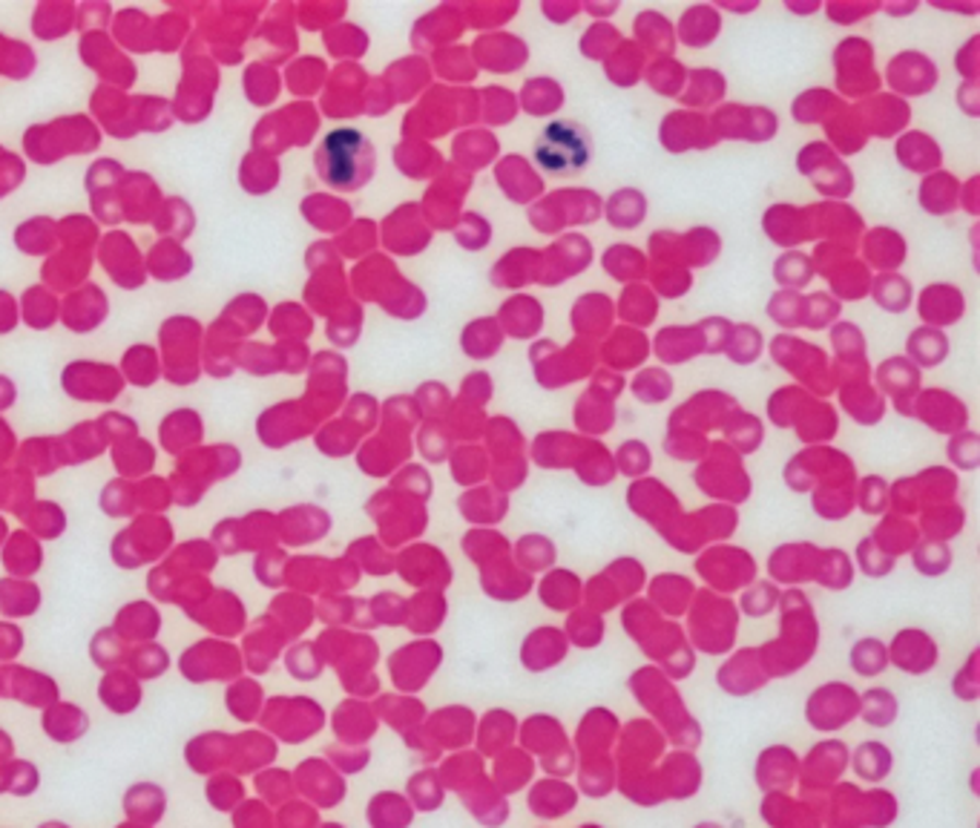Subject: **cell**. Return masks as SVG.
I'll return each mask as SVG.
<instances>
[{"label":"cell","mask_w":980,"mask_h":828,"mask_svg":"<svg viewBox=\"0 0 980 828\" xmlns=\"http://www.w3.org/2000/svg\"><path fill=\"white\" fill-rule=\"evenodd\" d=\"M590 135L572 121H550L538 135L535 162L550 176H572L590 162Z\"/></svg>","instance_id":"7a4b0ae2"},{"label":"cell","mask_w":980,"mask_h":828,"mask_svg":"<svg viewBox=\"0 0 980 828\" xmlns=\"http://www.w3.org/2000/svg\"><path fill=\"white\" fill-rule=\"evenodd\" d=\"M374 170V150L366 135L351 127H340L326 135L317 150L319 179L336 190H357Z\"/></svg>","instance_id":"6da1fadb"}]
</instances>
